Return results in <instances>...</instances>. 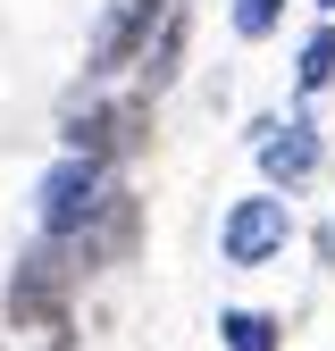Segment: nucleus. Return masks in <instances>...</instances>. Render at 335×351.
Wrapping results in <instances>:
<instances>
[{"mask_svg":"<svg viewBox=\"0 0 335 351\" xmlns=\"http://www.w3.org/2000/svg\"><path fill=\"white\" fill-rule=\"evenodd\" d=\"M67 151H93V159H135L151 143V93H126V101H84L67 109Z\"/></svg>","mask_w":335,"mask_h":351,"instance_id":"obj_3","label":"nucleus"},{"mask_svg":"<svg viewBox=\"0 0 335 351\" xmlns=\"http://www.w3.org/2000/svg\"><path fill=\"white\" fill-rule=\"evenodd\" d=\"M218 335H227V351H277V343H285V326H277L268 310H227Z\"/></svg>","mask_w":335,"mask_h":351,"instance_id":"obj_9","label":"nucleus"},{"mask_svg":"<svg viewBox=\"0 0 335 351\" xmlns=\"http://www.w3.org/2000/svg\"><path fill=\"white\" fill-rule=\"evenodd\" d=\"M168 9H176V0H109L101 25H93V42H84V75L109 84L117 67H143V51H151V34L168 25Z\"/></svg>","mask_w":335,"mask_h":351,"instance_id":"obj_2","label":"nucleus"},{"mask_svg":"<svg viewBox=\"0 0 335 351\" xmlns=\"http://www.w3.org/2000/svg\"><path fill=\"white\" fill-rule=\"evenodd\" d=\"M67 276H84V268H67V243H42V251H25L17 259V276H9V318L17 326H67Z\"/></svg>","mask_w":335,"mask_h":351,"instance_id":"obj_5","label":"nucleus"},{"mask_svg":"<svg viewBox=\"0 0 335 351\" xmlns=\"http://www.w3.org/2000/svg\"><path fill=\"white\" fill-rule=\"evenodd\" d=\"M227 25H235L243 42H268V34L285 25V0H227Z\"/></svg>","mask_w":335,"mask_h":351,"instance_id":"obj_10","label":"nucleus"},{"mask_svg":"<svg viewBox=\"0 0 335 351\" xmlns=\"http://www.w3.org/2000/svg\"><path fill=\"white\" fill-rule=\"evenodd\" d=\"M310 9H319V17H335V0H310Z\"/></svg>","mask_w":335,"mask_h":351,"instance_id":"obj_11","label":"nucleus"},{"mask_svg":"<svg viewBox=\"0 0 335 351\" xmlns=\"http://www.w3.org/2000/svg\"><path fill=\"white\" fill-rule=\"evenodd\" d=\"M126 184H117V159H93V151H67L51 176L34 184V217H42V234L51 243H76L93 217L117 201Z\"/></svg>","mask_w":335,"mask_h":351,"instance_id":"obj_1","label":"nucleus"},{"mask_svg":"<svg viewBox=\"0 0 335 351\" xmlns=\"http://www.w3.org/2000/svg\"><path fill=\"white\" fill-rule=\"evenodd\" d=\"M293 243V217H285V193H243L227 217H218V259L227 268H268V259Z\"/></svg>","mask_w":335,"mask_h":351,"instance_id":"obj_4","label":"nucleus"},{"mask_svg":"<svg viewBox=\"0 0 335 351\" xmlns=\"http://www.w3.org/2000/svg\"><path fill=\"white\" fill-rule=\"evenodd\" d=\"M185 51H193V9L176 0V9H168V25L151 34V51H143V93H168V84L185 75Z\"/></svg>","mask_w":335,"mask_h":351,"instance_id":"obj_7","label":"nucleus"},{"mask_svg":"<svg viewBox=\"0 0 335 351\" xmlns=\"http://www.w3.org/2000/svg\"><path fill=\"white\" fill-rule=\"evenodd\" d=\"M327 84H335V17H319V25L302 34V51H293V93L319 101Z\"/></svg>","mask_w":335,"mask_h":351,"instance_id":"obj_8","label":"nucleus"},{"mask_svg":"<svg viewBox=\"0 0 335 351\" xmlns=\"http://www.w3.org/2000/svg\"><path fill=\"white\" fill-rule=\"evenodd\" d=\"M251 143H260V176H268L277 193H285V184H310L319 159H327L310 117H268V125H251Z\"/></svg>","mask_w":335,"mask_h":351,"instance_id":"obj_6","label":"nucleus"}]
</instances>
